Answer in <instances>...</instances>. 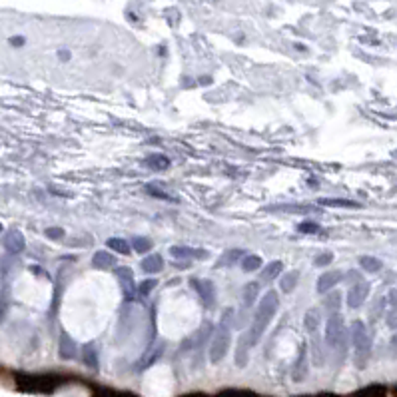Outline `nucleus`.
<instances>
[{
  "instance_id": "16",
  "label": "nucleus",
  "mask_w": 397,
  "mask_h": 397,
  "mask_svg": "<svg viewBox=\"0 0 397 397\" xmlns=\"http://www.w3.org/2000/svg\"><path fill=\"white\" fill-rule=\"evenodd\" d=\"M305 359H307V349H305V345H301V349H299V355H297V361H295V367H293V379L295 381H301L303 377H305V373H307V363H305Z\"/></svg>"
},
{
  "instance_id": "21",
  "label": "nucleus",
  "mask_w": 397,
  "mask_h": 397,
  "mask_svg": "<svg viewBox=\"0 0 397 397\" xmlns=\"http://www.w3.org/2000/svg\"><path fill=\"white\" fill-rule=\"evenodd\" d=\"M297 279H299V271H289V273H285V275L281 277V281H279L281 291L291 293V291L295 289V285H297Z\"/></svg>"
},
{
  "instance_id": "27",
  "label": "nucleus",
  "mask_w": 397,
  "mask_h": 397,
  "mask_svg": "<svg viewBox=\"0 0 397 397\" xmlns=\"http://www.w3.org/2000/svg\"><path fill=\"white\" fill-rule=\"evenodd\" d=\"M261 265V257L259 255H245L241 257V269L243 271H255Z\"/></svg>"
},
{
  "instance_id": "38",
  "label": "nucleus",
  "mask_w": 397,
  "mask_h": 397,
  "mask_svg": "<svg viewBox=\"0 0 397 397\" xmlns=\"http://www.w3.org/2000/svg\"><path fill=\"white\" fill-rule=\"evenodd\" d=\"M387 323H389L391 327H395V309H391V313H389V317H387Z\"/></svg>"
},
{
  "instance_id": "2",
  "label": "nucleus",
  "mask_w": 397,
  "mask_h": 397,
  "mask_svg": "<svg viewBox=\"0 0 397 397\" xmlns=\"http://www.w3.org/2000/svg\"><path fill=\"white\" fill-rule=\"evenodd\" d=\"M349 341L353 343L355 347V355H353V361L359 369L365 367L367 359H369V351H371V339H369V333H367V327L361 319H355L349 327Z\"/></svg>"
},
{
  "instance_id": "9",
  "label": "nucleus",
  "mask_w": 397,
  "mask_h": 397,
  "mask_svg": "<svg viewBox=\"0 0 397 397\" xmlns=\"http://www.w3.org/2000/svg\"><path fill=\"white\" fill-rule=\"evenodd\" d=\"M339 281H341V273H339V271H325V273H321L319 279H317V291H319V293H325V291L333 289Z\"/></svg>"
},
{
  "instance_id": "20",
  "label": "nucleus",
  "mask_w": 397,
  "mask_h": 397,
  "mask_svg": "<svg viewBox=\"0 0 397 397\" xmlns=\"http://www.w3.org/2000/svg\"><path fill=\"white\" fill-rule=\"evenodd\" d=\"M281 271H283V263H281L279 259H275V261H271V263H267V265L263 267L261 279H263V281H271V279H275Z\"/></svg>"
},
{
  "instance_id": "18",
  "label": "nucleus",
  "mask_w": 397,
  "mask_h": 397,
  "mask_svg": "<svg viewBox=\"0 0 397 397\" xmlns=\"http://www.w3.org/2000/svg\"><path fill=\"white\" fill-rule=\"evenodd\" d=\"M114 261H116V257L110 255L108 251H96L92 257V265L98 269H110L114 265Z\"/></svg>"
},
{
  "instance_id": "25",
  "label": "nucleus",
  "mask_w": 397,
  "mask_h": 397,
  "mask_svg": "<svg viewBox=\"0 0 397 397\" xmlns=\"http://www.w3.org/2000/svg\"><path fill=\"white\" fill-rule=\"evenodd\" d=\"M108 247L116 253H122V255H128L130 253V241L122 239V237H110L108 239Z\"/></svg>"
},
{
  "instance_id": "32",
  "label": "nucleus",
  "mask_w": 397,
  "mask_h": 397,
  "mask_svg": "<svg viewBox=\"0 0 397 397\" xmlns=\"http://www.w3.org/2000/svg\"><path fill=\"white\" fill-rule=\"evenodd\" d=\"M156 285H158L156 279H146V281H142V283L138 285V293H140V295H148V293L152 291V287H156Z\"/></svg>"
},
{
  "instance_id": "1",
  "label": "nucleus",
  "mask_w": 397,
  "mask_h": 397,
  "mask_svg": "<svg viewBox=\"0 0 397 397\" xmlns=\"http://www.w3.org/2000/svg\"><path fill=\"white\" fill-rule=\"evenodd\" d=\"M277 305H279V297H277V293H275L273 289H269V291L259 299L257 311H255L253 319H251V325H249V329L245 331V335H247V339H249L251 345H255V343L261 339V335L265 333L267 325L271 323V319H273V315H275V311H277Z\"/></svg>"
},
{
  "instance_id": "40",
  "label": "nucleus",
  "mask_w": 397,
  "mask_h": 397,
  "mask_svg": "<svg viewBox=\"0 0 397 397\" xmlns=\"http://www.w3.org/2000/svg\"><path fill=\"white\" fill-rule=\"evenodd\" d=\"M184 397H205V395H201V393H190V395H184Z\"/></svg>"
},
{
  "instance_id": "7",
  "label": "nucleus",
  "mask_w": 397,
  "mask_h": 397,
  "mask_svg": "<svg viewBox=\"0 0 397 397\" xmlns=\"http://www.w3.org/2000/svg\"><path fill=\"white\" fill-rule=\"evenodd\" d=\"M120 285H122V291L126 297H132L136 293V285H134V275H132V269L130 267H116L114 269Z\"/></svg>"
},
{
  "instance_id": "28",
  "label": "nucleus",
  "mask_w": 397,
  "mask_h": 397,
  "mask_svg": "<svg viewBox=\"0 0 397 397\" xmlns=\"http://www.w3.org/2000/svg\"><path fill=\"white\" fill-rule=\"evenodd\" d=\"M132 247H134L138 253H146V251H150V249H152V241H150L148 237L138 235V237H134V239H132Z\"/></svg>"
},
{
  "instance_id": "26",
  "label": "nucleus",
  "mask_w": 397,
  "mask_h": 397,
  "mask_svg": "<svg viewBox=\"0 0 397 397\" xmlns=\"http://www.w3.org/2000/svg\"><path fill=\"white\" fill-rule=\"evenodd\" d=\"M359 265H361L365 271H369V273H375V271H379V269L383 267L381 259L371 257V255H363V257H359Z\"/></svg>"
},
{
  "instance_id": "8",
  "label": "nucleus",
  "mask_w": 397,
  "mask_h": 397,
  "mask_svg": "<svg viewBox=\"0 0 397 397\" xmlns=\"http://www.w3.org/2000/svg\"><path fill=\"white\" fill-rule=\"evenodd\" d=\"M4 247H6V251L12 253V255L24 251V247H26L24 235H22L18 229H10V231L6 233V237H4Z\"/></svg>"
},
{
  "instance_id": "19",
  "label": "nucleus",
  "mask_w": 397,
  "mask_h": 397,
  "mask_svg": "<svg viewBox=\"0 0 397 397\" xmlns=\"http://www.w3.org/2000/svg\"><path fill=\"white\" fill-rule=\"evenodd\" d=\"M146 166L156 170V172H160V170H168L170 168V160L166 156H162V154H152V156L146 158Z\"/></svg>"
},
{
  "instance_id": "17",
  "label": "nucleus",
  "mask_w": 397,
  "mask_h": 397,
  "mask_svg": "<svg viewBox=\"0 0 397 397\" xmlns=\"http://www.w3.org/2000/svg\"><path fill=\"white\" fill-rule=\"evenodd\" d=\"M164 347H166V345H164V341L156 343V345H154V347H152V349L148 351V355H144V357H142V361L138 363V369L150 367V365H152V363H154V361H156V359H158V357H160V355L164 353Z\"/></svg>"
},
{
  "instance_id": "37",
  "label": "nucleus",
  "mask_w": 397,
  "mask_h": 397,
  "mask_svg": "<svg viewBox=\"0 0 397 397\" xmlns=\"http://www.w3.org/2000/svg\"><path fill=\"white\" fill-rule=\"evenodd\" d=\"M8 42H10L12 46H22V44H24V38H22V36H12Z\"/></svg>"
},
{
  "instance_id": "12",
  "label": "nucleus",
  "mask_w": 397,
  "mask_h": 397,
  "mask_svg": "<svg viewBox=\"0 0 397 397\" xmlns=\"http://www.w3.org/2000/svg\"><path fill=\"white\" fill-rule=\"evenodd\" d=\"M58 353L62 359H72L76 355V343L68 333L60 335V345H58Z\"/></svg>"
},
{
  "instance_id": "23",
  "label": "nucleus",
  "mask_w": 397,
  "mask_h": 397,
  "mask_svg": "<svg viewBox=\"0 0 397 397\" xmlns=\"http://www.w3.org/2000/svg\"><path fill=\"white\" fill-rule=\"evenodd\" d=\"M319 203L329 205V207H357L359 205V203H355L351 199H343V198H321Z\"/></svg>"
},
{
  "instance_id": "3",
  "label": "nucleus",
  "mask_w": 397,
  "mask_h": 397,
  "mask_svg": "<svg viewBox=\"0 0 397 397\" xmlns=\"http://www.w3.org/2000/svg\"><path fill=\"white\" fill-rule=\"evenodd\" d=\"M229 315H231V311L223 313L221 323L211 333V341H209V361L211 363H219L229 349V343H231V329H229L231 319H229Z\"/></svg>"
},
{
  "instance_id": "13",
  "label": "nucleus",
  "mask_w": 397,
  "mask_h": 397,
  "mask_svg": "<svg viewBox=\"0 0 397 397\" xmlns=\"http://www.w3.org/2000/svg\"><path fill=\"white\" fill-rule=\"evenodd\" d=\"M319 323H321V311H319L317 307L307 309L305 315H303V327H305L309 333H313V331L319 327Z\"/></svg>"
},
{
  "instance_id": "39",
  "label": "nucleus",
  "mask_w": 397,
  "mask_h": 397,
  "mask_svg": "<svg viewBox=\"0 0 397 397\" xmlns=\"http://www.w3.org/2000/svg\"><path fill=\"white\" fill-rule=\"evenodd\" d=\"M60 58H62V60L66 58V60H68V58H70V52H64V50H60Z\"/></svg>"
},
{
  "instance_id": "24",
  "label": "nucleus",
  "mask_w": 397,
  "mask_h": 397,
  "mask_svg": "<svg viewBox=\"0 0 397 397\" xmlns=\"http://www.w3.org/2000/svg\"><path fill=\"white\" fill-rule=\"evenodd\" d=\"M257 291H259V283L257 281H249L245 285V289H243V303H245V307L253 305V301L257 299Z\"/></svg>"
},
{
  "instance_id": "11",
  "label": "nucleus",
  "mask_w": 397,
  "mask_h": 397,
  "mask_svg": "<svg viewBox=\"0 0 397 397\" xmlns=\"http://www.w3.org/2000/svg\"><path fill=\"white\" fill-rule=\"evenodd\" d=\"M170 253L178 259H190V257H207V251L205 249H192V247H184V245H174L170 247Z\"/></svg>"
},
{
  "instance_id": "35",
  "label": "nucleus",
  "mask_w": 397,
  "mask_h": 397,
  "mask_svg": "<svg viewBox=\"0 0 397 397\" xmlns=\"http://www.w3.org/2000/svg\"><path fill=\"white\" fill-rule=\"evenodd\" d=\"M46 235L52 237V239H60L64 235V229L62 227H50V229H46Z\"/></svg>"
},
{
  "instance_id": "34",
  "label": "nucleus",
  "mask_w": 397,
  "mask_h": 397,
  "mask_svg": "<svg viewBox=\"0 0 397 397\" xmlns=\"http://www.w3.org/2000/svg\"><path fill=\"white\" fill-rule=\"evenodd\" d=\"M331 261H333V255H331L329 251H325V253L317 255V259H315V265H327V263H331Z\"/></svg>"
},
{
  "instance_id": "31",
  "label": "nucleus",
  "mask_w": 397,
  "mask_h": 397,
  "mask_svg": "<svg viewBox=\"0 0 397 397\" xmlns=\"http://www.w3.org/2000/svg\"><path fill=\"white\" fill-rule=\"evenodd\" d=\"M6 309H8V285H4L0 291V321L6 313Z\"/></svg>"
},
{
  "instance_id": "29",
  "label": "nucleus",
  "mask_w": 397,
  "mask_h": 397,
  "mask_svg": "<svg viewBox=\"0 0 397 397\" xmlns=\"http://www.w3.org/2000/svg\"><path fill=\"white\" fill-rule=\"evenodd\" d=\"M241 253H243L241 249H231V251H225V253L221 255V259L217 261V265H223V263H225V265H231V263L237 259V255H241Z\"/></svg>"
},
{
  "instance_id": "36",
  "label": "nucleus",
  "mask_w": 397,
  "mask_h": 397,
  "mask_svg": "<svg viewBox=\"0 0 397 397\" xmlns=\"http://www.w3.org/2000/svg\"><path fill=\"white\" fill-rule=\"evenodd\" d=\"M146 190H148V192H152V196H156V198H164V199H172L170 196H166V194H164L162 190H158L156 186H146Z\"/></svg>"
},
{
  "instance_id": "15",
  "label": "nucleus",
  "mask_w": 397,
  "mask_h": 397,
  "mask_svg": "<svg viewBox=\"0 0 397 397\" xmlns=\"http://www.w3.org/2000/svg\"><path fill=\"white\" fill-rule=\"evenodd\" d=\"M82 361L90 367V369H98V349L94 343H86L82 347Z\"/></svg>"
},
{
  "instance_id": "6",
  "label": "nucleus",
  "mask_w": 397,
  "mask_h": 397,
  "mask_svg": "<svg viewBox=\"0 0 397 397\" xmlns=\"http://www.w3.org/2000/svg\"><path fill=\"white\" fill-rule=\"evenodd\" d=\"M367 295H369V283L363 281V279H359V281H355V283L349 287V291H347V305H349L351 309H357V307L363 305V301H365Z\"/></svg>"
},
{
  "instance_id": "30",
  "label": "nucleus",
  "mask_w": 397,
  "mask_h": 397,
  "mask_svg": "<svg viewBox=\"0 0 397 397\" xmlns=\"http://www.w3.org/2000/svg\"><path fill=\"white\" fill-rule=\"evenodd\" d=\"M339 303H341V293H339V291L331 293V295L325 299V307H327L329 311H337V309H339Z\"/></svg>"
},
{
  "instance_id": "5",
  "label": "nucleus",
  "mask_w": 397,
  "mask_h": 397,
  "mask_svg": "<svg viewBox=\"0 0 397 397\" xmlns=\"http://www.w3.org/2000/svg\"><path fill=\"white\" fill-rule=\"evenodd\" d=\"M190 285L196 289V293L199 295V299L203 301L205 307H213V303H215V289H213V283H211L209 279L192 277V279H190Z\"/></svg>"
},
{
  "instance_id": "22",
  "label": "nucleus",
  "mask_w": 397,
  "mask_h": 397,
  "mask_svg": "<svg viewBox=\"0 0 397 397\" xmlns=\"http://www.w3.org/2000/svg\"><path fill=\"white\" fill-rule=\"evenodd\" d=\"M385 395H387V389L383 385H369V387L359 389L353 397H385Z\"/></svg>"
},
{
  "instance_id": "33",
  "label": "nucleus",
  "mask_w": 397,
  "mask_h": 397,
  "mask_svg": "<svg viewBox=\"0 0 397 397\" xmlns=\"http://www.w3.org/2000/svg\"><path fill=\"white\" fill-rule=\"evenodd\" d=\"M297 229L303 231V233H317V231H319V225H317L315 221H303V223H299Z\"/></svg>"
},
{
  "instance_id": "41",
  "label": "nucleus",
  "mask_w": 397,
  "mask_h": 397,
  "mask_svg": "<svg viewBox=\"0 0 397 397\" xmlns=\"http://www.w3.org/2000/svg\"><path fill=\"white\" fill-rule=\"evenodd\" d=\"M0 231H2V223H0Z\"/></svg>"
},
{
  "instance_id": "14",
  "label": "nucleus",
  "mask_w": 397,
  "mask_h": 397,
  "mask_svg": "<svg viewBox=\"0 0 397 397\" xmlns=\"http://www.w3.org/2000/svg\"><path fill=\"white\" fill-rule=\"evenodd\" d=\"M162 267H164V259L158 253H152L146 259H142V269L146 273H158V271H162Z\"/></svg>"
},
{
  "instance_id": "10",
  "label": "nucleus",
  "mask_w": 397,
  "mask_h": 397,
  "mask_svg": "<svg viewBox=\"0 0 397 397\" xmlns=\"http://www.w3.org/2000/svg\"><path fill=\"white\" fill-rule=\"evenodd\" d=\"M249 347H253L247 339V335L243 333L237 341V347H235V365L237 367H245L247 365V357H249Z\"/></svg>"
},
{
  "instance_id": "4",
  "label": "nucleus",
  "mask_w": 397,
  "mask_h": 397,
  "mask_svg": "<svg viewBox=\"0 0 397 397\" xmlns=\"http://www.w3.org/2000/svg\"><path fill=\"white\" fill-rule=\"evenodd\" d=\"M325 343L333 349H339L341 355L345 353L347 349V343H349V333L345 329V323H343V317L339 313H331V317L327 319L325 323Z\"/></svg>"
}]
</instances>
